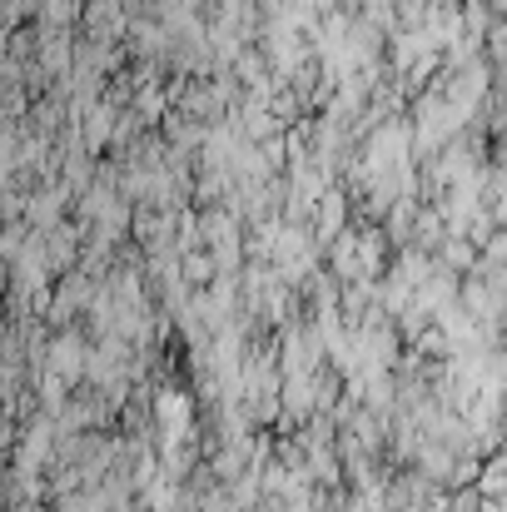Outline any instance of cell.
Returning <instances> with one entry per match:
<instances>
[{
  "instance_id": "3957f363",
  "label": "cell",
  "mask_w": 507,
  "mask_h": 512,
  "mask_svg": "<svg viewBox=\"0 0 507 512\" xmlns=\"http://www.w3.org/2000/svg\"><path fill=\"white\" fill-rule=\"evenodd\" d=\"M503 334H507V309H503Z\"/></svg>"
},
{
  "instance_id": "6da1fadb",
  "label": "cell",
  "mask_w": 507,
  "mask_h": 512,
  "mask_svg": "<svg viewBox=\"0 0 507 512\" xmlns=\"http://www.w3.org/2000/svg\"><path fill=\"white\" fill-rule=\"evenodd\" d=\"M50 368L60 373V378H80V368H85V348L75 339H60L50 348Z\"/></svg>"
},
{
  "instance_id": "7a4b0ae2",
  "label": "cell",
  "mask_w": 507,
  "mask_h": 512,
  "mask_svg": "<svg viewBox=\"0 0 507 512\" xmlns=\"http://www.w3.org/2000/svg\"><path fill=\"white\" fill-rule=\"evenodd\" d=\"M473 264H478L473 239H468V244H448V269H473Z\"/></svg>"
}]
</instances>
